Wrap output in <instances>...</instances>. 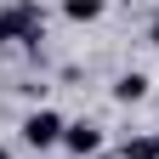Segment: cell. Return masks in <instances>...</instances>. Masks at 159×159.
Wrapping results in <instances>:
<instances>
[{
	"instance_id": "1",
	"label": "cell",
	"mask_w": 159,
	"mask_h": 159,
	"mask_svg": "<svg viewBox=\"0 0 159 159\" xmlns=\"http://www.w3.org/2000/svg\"><path fill=\"white\" fill-rule=\"evenodd\" d=\"M11 40H23V46H40V40H46L40 0H6V6H0V46H11Z\"/></svg>"
},
{
	"instance_id": "2",
	"label": "cell",
	"mask_w": 159,
	"mask_h": 159,
	"mask_svg": "<svg viewBox=\"0 0 159 159\" xmlns=\"http://www.w3.org/2000/svg\"><path fill=\"white\" fill-rule=\"evenodd\" d=\"M17 131H23V142H29V148H51V142H63L68 119L57 114V108H29V114H23V125H17Z\"/></svg>"
},
{
	"instance_id": "3",
	"label": "cell",
	"mask_w": 159,
	"mask_h": 159,
	"mask_svg": "<svg viewBox=\"0 0 159 159\" xmlns=\"http://www.w3.org/2000/svg\"><path fill=\"white\" fill-rule=\"evenodd\" d=\"M63 148H68V153H80V159L97 153V148H102V125H97V119H74V125L63 131Z\"/></svg>"
},
{
	"instance_id": "4",
	"label": "cell",
	"mask_w": 159,
	"mask_h": 159,
	"mask_svg": "<svg viewBox=\"0 0 159 159\" xmlns=\"http://www.w3.org/2000/svg\"><path fill=\"white\" fill-rule=\"evenodd\" d=\"M142 97H148V74H119L114 80V102H142Z\"/></svg>"
},
{
	"instance_id": "5",
	"label": "cell",
	"mask_w": 159,
	"mask_h": 159,
	"mask_svg": "<svg viewBox=\"0 0 159 159\" xmlns=\"http://www.w3.org/2000/svg\"><path fill=\"white\" fill-rule=\"evenodd\" d=\"M63 11H68V23H97L102 17V0H63Z\"/></svg>"
},
{
	"instance_id": "6",
	"label": "cell",
	"mask_w": 159,
	"mask_h": 159,
	"mask_svg": "<svg viewBox=\"0 0 159 159\" xmlns=\"http://www.w3.org/2000/svg\"><path fill=\"white\" fill-rule=\"evenodd\" d=\"M119 159H159V136H131L119 148Z\"/></svg>"
},
{
	"instance_id": "7",
	"label": "cell",
	"mask_w": 159,
	"mask_h": 159,
	"mask_svg": "<svg viewBox=\"0 0 159 159\" xmlns=\"http://www.w3.org/2000/svg\"><path fill=\"white\" fill-rule=\"evenodd\" d=\"M148 40H153V46H159V17H153V23H148Z\"/></svg>"
},
{
	"instance_id": "8",
	"label": "cell",
	"mask_w": 159,
	"mask_h": 159,
	"mask_svg": "<svg viewBox=\"0 0 159 159\" xmlns=\"http://www.w3.org/2000/svg\"><path fill=\"white\" fill-rule=\"evenodd\" d=\"M0 159H11V148H6V142H0Z\"/></svg>"
}]
</instances>
